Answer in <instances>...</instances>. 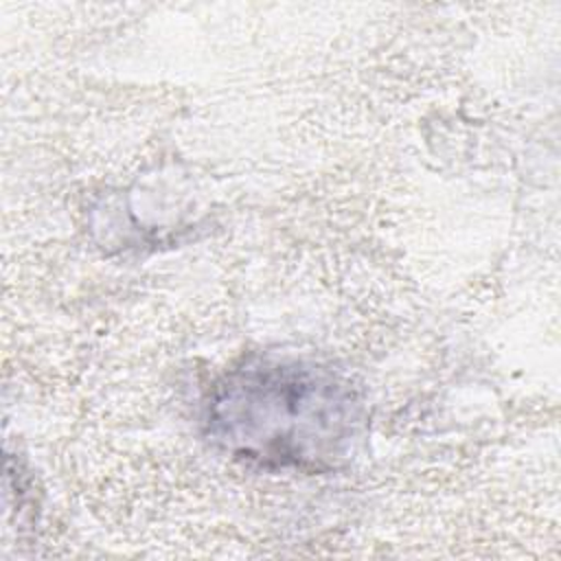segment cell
I'll list each match as a JSON object with an SVG mask.
<instances>
[{
	"label": "cell",
	"mask_w": 561,
	"mask_h": 561,
	"mask_svg": "<svg viewBox=\"0 0 561 561\" xmlns=\"http://www.w3.org/2000/svg\"><path fill=\"white\" fill-rule=\"evenodd\" d=\"M208 438L265 469L327 471L346 460L364 425L348 379L305 359H252L230 370L206 403Z\"/></svg>",
	"instance_id": "6da1fadb"
}]
</instances>
